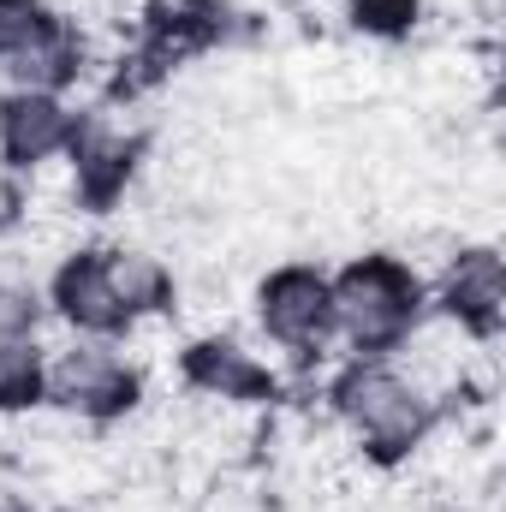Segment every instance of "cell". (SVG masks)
Segmentation results:
<instances>
[{"label":"cell","instance_id":"obj_2","mask_svg":"<svg viewBox=\"0 0 506 512\" xmlns=\"http://www.w3.org/2000/svg\"><path fill=\"white\" fill-rule=\"evenodd\" d=\"M328 304L334 340L352 346V358H399L405 340L429 322V280L405 256L364 251L328 274Z\"/></svg>","mask_w":506,"mask_h":512},{"label":"cell","instance_id":"obj_6","mask_svg":"<svg viewBox=\"0 0 506 512\" xmlns=\"http://www.w3.org/2000/svg\"><path fill=\"white\" fill-rule=\"evenodd\" d=\"M42 298H48V316L78 340H126L131 334V316L120 310L108 268H102V245L60 256L54 274L42 280Z\"/></svg>","mask_w":506,"mask_h":512},{"label":"cell","instance_id":"obj_12","mask_svg":"<svg viewBox=\"0 0 506 512\" xmlns=\"http://www.w3.org/2000/svg\"><path fill=\"white\" fill-rule=\"evenodd\" d=\"M48 352L36 340H0V417H24L42 405Z\"/></svg>","mask_w":506,"mask_h":512},{"label":"cell","instance_id":"obj_4","mask_svg":"<svg viewBox=\"0 0 506 512\" xmlns=\"http://www.w3.org/2000/svg\"><path fill=\"white\" fill-rule=\"evenodd\" d=\"M256 328L268 346H280L292 364H316L334 346V304H328V268L316 262H274L256 280Z\"/></svg>","mask_w":506,"mask_h":512},{"label":"cell","instance_id":"obj_5","mask_svg":"<svg viewBox=\"0 0 506 512\" xmlns=\"http://www.w3.org/2000/svg\"><path fill=\"white\" fill-rule=\"evenodd\" d=\"M429 310L471 346H495L506 328V256L495 245H459L441 280L429 286Z\"/></svg>","mask_w":506,"mask_h":512},{"label":"cell","instance_id":"obj_9","mask_svg":"<svg viewBox=\"0 0 506 512\" xmlns=\"http://www.w3.org/2000/svg\"><path fill=\"white\" fill-rule=\"evenodd\" d=\"M179 382L191 393H203V399H221V405H268L280 393L274 364L256 358L233 334H197L179 352Z\"/></svg>","mask_w":506,"mask_h":512},{"label":"cell","instance_id":"obj_15","mask_svg":"<svg viewBox=\"0 0 506 512\" xmlns=\"http://www.w3.org/2000/svg\"><path fill=\"white\" fill-rule=\"evenodd\" d=\"M0 512H36V507H24V501H0Z\"/></svg>","mask_w":506,"mask_h":512},{"label":"cell","instance_id":"obj_10","mask_svg":"<svg viewBox=\"0 0 506 512\" xmlns=\"http://www.w3.org/2000/svg\"><path fill=\"white\" fill-rule=\"evenodd\" d=\"M102 268H108V286H114L120 310L131 316V328L155 322V316H173L179 280H173V268L155 251H143V245H102Z\"/></svg>","mask_w":506,"mask_h":512},{"label":"cell","instance_id":"obj_8","mask_svg":"<svg viewBox=\"0 0 506 512\" xmlns=\"http://www.w3.org/2000/svg\"><path fill=\"white\" fill-rule=\"evenodd\" d=\"M72 203L84 215H108L137 179V161H143V131L120 126V120H102V114H84L78 143H72Z\"/></svg>","mask_w":506,"mask_h":512},{"label":"cell","instance_id":"obj_16","mask_svg":"<svg viewBox=\"0 0 506 512\" xmlns=\"http://www.w3.org/2000/svg\"><path fill=\"white\" fill-rule=\"evenodd\" d=\"M54 512H84V507H54Z\"/></svg>","mask_w":506,"mask_h":512},{"label":"cell","instance_id":"obj_14","mask_svg":"<svg viewBox=\"0 0 506 512\" xmlns=\"http://www.w3.org/2000/svg\"><path fill=\"white\" fill-rule=\"evenodd\" d=\"M346 18H352V30H364L376 42H399L417 30L423 0H346Z\"/></svg>","mask_w":506,"mask_h":512},{"label":"cell","instance_id":"obj_1","mask_svg":"<svg viewBox=\"0 0 506 512\" xmlns=\"http://www.w3.org/2000/svg\"><path fill=\"white\" fill-rule=\"evenodd\" d=\"M328 411L376 471L411 465L441 423V399L399 358H346L328 382Z\"/></svg>","mask_w":506,"mask_h":512},{"label":"cell","instance_id":"obj_3","mask_svg":"<svg viewBox=\"0 0 506 512\" xmlns=\"http://www.w3.org/2000/svg\"><path fill=\"white\" fill-rule=\"evenodd\" d=\"M143 399V370L126 358L120 340H66L60 352H48V387L42 405H54L72 423H126Z\"/></svg>","mask_w":506,"mask_h":512},{"label":"cell","instance_id":"obj_7","mask_svg":"<svg viewBox=\"0 0 506 512\" xmlns=\"http://www.w3.org/2000/svg\"><path fill=\"white\" fill-rule=\"evenodd\" d=\"M84 114L66 96L48 90H0V167L36 173L48 161H66L78 143Z\"/></svg>","mask_w":506,"mask_h":512},{"label":"cell","instance_id":"obj_13","mask_svg":"<svg viewBox=\"0 0 506 512\" xmlns=\"http://www.w3.org/2000/svg\"><path fill=\"white\" fill-rule=\"evenodd\" d=\"M48 322V298L36 280L0 274V340H36Z\"/></svg>","mask_w":506,"mask_h":512},{"label":"cell","instance_id":"obj_11","mask_svg":"<svg viewBox=\"0 0 506 512\" xmlns=\"http://www.w3.org/2000/svg\"><path fill=\"white\" fill-rule=\"evenodd\" d=\"M66 30H72V18L54 0H0V78H12L18 66H30Z\"/></svg>","mask_w":506,"mask_h":512}]
</instances>
